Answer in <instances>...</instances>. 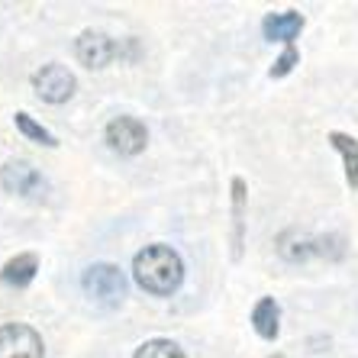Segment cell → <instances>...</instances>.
Listing matches in <instances>:
<instances>
[{"label": "cell", "instance_id": "1", "mask_svg": "<svg viewBox=\"0 0 358 358\" xmlns=\"http://www.w3.org/2000/svg\"><path fill=\"white\" fill-rule=\"evenodd\" d=\"M133 278L145 294L171 297L184 281V262L171 245H165V242H152V245H145V249L136 252Z\"/></svg>", "mask_w": 358, "mask_h": 358}, {"label": "cell", "instance_id": "2", "mask_svg": "<svg viewBox=\"0 0 358 358\" xmlns=\"http://www.w3.org/2000/svg\"><path fill=\"white\" fill-rule=\"evenodd\" d=\"M136 52H139L136 39L117 42L113 36L100 33V29H84L75 42V55L84 68H103L113 59H136Z\"/></svg>", "mask_w": 358, "mask_h": 358}, {"label": "cell", "instance_id": "3", "mask_svg": "<svg viewBox=\"0 0 358 358\" xmlns=\"http://www.w3.org/2000/svg\"><path fill=\"white\" fill-rule=\"evenodd\" d=\"M81 284H84V291H87V297H94L103 307H117L126 297V275L117 265H110V262L91 265L84 271Z\"/></svg>", "mask_w": 358, "mask_h": 358}, {"label": "cell", "instance_id": "4", "mask_svg": "<svg viewBox=\"0 0 358 358\" xmlns=\"http://www.w3.org/2000/svg\"><path fill=\"white\" fill-rule=\"evenodd\" d=\"M33 91H36V97L45 100V103H65V100L75 97L78 81L65 65L49 62V65H42L33 75Z\"/></svg>", "mask_w": 358, "mask_h": 358}, {"label": "cell", "instance_id": "5", "mask_svg": "<svg viewBox=\"0 0 358 358\" xmlns=\"http://www.w3.org/2000/svg\"><path fill=\"white\" fill-rule=\"evenodd\" d=\"M0 184H3V191L7 194L33 197V200L45 197V191H49V181H45V178L23 159H10L7 165H3V171H0Z\"/></svg>", "mask_w": 358, "mask_h": 358}, {"label": "cell", "instance_id": "6", "mask_svg": "<svg viewBox=\"0 0 358 358\" xmlns=\"http://www.w3.org/2000/svg\"><path fill=\"white\" fill-rule=\"evenodd\" d=\"M103 139L120 155H139L145 149V142H149V129L136 117H113L103 129Z\"/></svg>", "mask_w": 358, "mask_h": 358}, {"label": "cell", "instance_id": "7", "mask_svg": "<svg viewBox=\"0 0 358 358\" xmlns=\"http://www.w3.org/2000/svg\"><path fill=\"white\" fill-rule=\"evenodd\" d=\"M45 345L42 336L26 323H3L0 326V358H42Z\"/></svg>", "mask_w": 358, "mask_h": 358}, {"label": "cell", "instance_id": "8", "mask_svg": "<svg viewBox=\"0 0 358 358\" xmlns=\"http://www.w3.org/2000/svg\"><path fill=\"white\" fill-rule=\"evenodd\" d=\"M307 20L300 17L297 10H284V13H268L262 20V33L268 42H284V45H294V39L300 36Z\"/></svg>", "mask_w": 358, "mask_h": 358}, {"label": "cell", "instance_id": "9", "mask_svg": "<svg viewBox=\"0 0 358 358\" xmlns=\"http://www.w3.org/2000/svg\"><path fill=\"white\" fill-rule=\"evenodd\" d=\"M278 252H281L284 262H307L313 259V255H320V239H313V236L300 233V229H284L281 236H278Z\"/></svg>", "mask_w": 358, "mask_h": 358}, {"label": "cell", "instance_id": "10", "mask_svg": "<svg viewBox=\"0 0 358 358\" xmlns=\"http://www.w3.org/2000/svg\"><path fill=\"white\" fill-rule=\"evenodd\" d=\"M36 271H39V255L36 252H20L17 259H10L0 268V281L7 287H26V284H33Z\"/></svg>", "mask_w": 358, "mask_h": 358}, {"label": "cell", "instance_id": "11", "mask_svg": "<svg viewBox=\"0 0 358 358\" xmlns=\"http://www.w3.org/2000/svg\"><path fill=\"white\" fill-rule=\"evenodd\" d=\"M252 326L262 339H275L278 329H281V307H278L275 297H262L255 307H252Z\"/></svg>", "mask_w": 358, "mask_h": 358}, {"label": "cell", "instance_id": "12", "mask_svg": "<svg viewBox=\"0 0 358 358\" xmlns=\"http://www.w3.org/2000/svg\"><path fill=\"white\" fill-rule=\"evenodd\" d=\"M329 142H333V149L345 162V181H349V187L358 191V139H352L345 133H329Z\"/></svg>", "mask_w": 358, "mask_h": 358}, {"label": "cell", "instance_id": "13", "mask_svg": "<svg viewBox=\"0 0 358 358\" xmlns=\"http://www.w3.org/2000/svg\"><path fill=\"white\" fill-rule=\"evenodd\" d=\"M13 123H17V129L23 136H29V139L33 142H39V145H49V149H55V145H59V139H55V136L49 133V129H45V126L42 123H36L33 117H29V113H26V110H20L17 117H13Z\"/></svg>", "mask_w": 358, "mask_h": 358}, {"label": "cell", "instance_id": "14", "mask_svg": "<svg viewBox=\"0 0 358 358\" xmlns=\"http://www.w3.org/2000/svg\"><path fill=\"white\" fill-rule=\"evenodd\" d=\"M133 358H187V355H184V349L171 339H149L136 349Z\"/></svg>", "mask_w": 358, "mask_h": 358}, {"label": "cell", "instance_id": "15", "mask_svg": "<svg viewBox=\"0 0 358 358\" xmlns=\"http://www.w3.org/2000/svg\"><path fill=\"white\" fill-rule=\"evenodd\" d=\"M245 181L233 178V220H236V255H239L242 245V223H245Z\"/></svg>", "mask_w": 358, "mask_h": 358}, {"label": "cell", "instance_id": "16", "mask_svg": "<svg viewBox=\"0 0 358 358\" xmlns=\"http://www.w3.org/2000/svg\"><path fill=\"white\" fill-rule=\"evenodd\" d=\"M294 65H300L297 45H284V52L278 55V62L271 65V71H268V75H271V78H284V75H291V71H294Z\"/></svg>", "mask_w": 358, "mask_h": 358}, {"label": "cell", "instance_id": "17", "mask_svg": "<svg viewBox=\"0 0 358 358\" xmlns=\"http://www.w3.org/2000/svg\"><path fill=\"white\" fill-rule=\"evenodd\" d=\"M271 358H284V355H271Z\"/></svg>", "mask_w": 358, "mask_h": 358}]
</instances>
